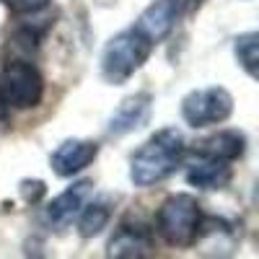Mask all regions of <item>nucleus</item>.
<instances>
[{
  "label": "nucleus",
  "mask_w": 259,
  "mask_h": 259,
  "mask_svg": "<svg viewBox=\"0 0 259 259\" xmlns=\"http://www.w3.org/2000/svg\"><path fill=\"white\" fill-rule=\"evenodd\" d=\"M106 259H153V241L148 231L138 226H122L106 246Z\"/></svg>",
  "instance_id": "9d476101"
},
{
  "label": "nucleus",
  "mask_w": 259,
  "mask_h": 259,
  "mask_svg": "<svg viewBox=\"0 0 259 259\" xmlns=\"http://www.w3.org/2000/svg\"><path fill=\"white\" fill-rule=\"evenodd\" d=\"M91 189H94V184L89 179H83V182L70 184L65 192H60L57 197L47 205V212H45L47 223L57 226V228L68 226L75 215L85 207V202H89V197H91Z\"/></svg>",
  "instance_id": "6e6552de"
},
{
  "label": "nucleus",
  "mask_w": 259,
  "mask_h": 259,
  "mask_svg": "<svg viewBox=\"0 0 259 259\" xmlns=\"http://www.w3.org/2000/svg\"><path fill=\"white\" fill-rule=\"evenodd\" d=\"M150 50H153V45L148 39H143L135 29L114 34L101 55L104 78L109 83H124L135 70H140L145 65V60L150 57Z\"/></svg>",
  "instance_id": "7ed1b4c3"
},
{
  "label": "nucleus",
  "mask_w": 259,
  "mask_h": 259,
  "mask_svg": "<svg viewBox=\"0 0 259 259\" xmlns=\"http://www.w3.org/2000/svg\"><path fill=\"white\" fill-rule=\"evenodd\" d=\"M182 156H184L182 133L174 127L161 130L135 150L133 161H130V179L135 187H153L174 174L177 166L182 163Z\"/></svg>",
  "instance_id": "f257e3e1"
},
{
  "label": "nucleus",
  "mask_w": 259,
  "mask_h": 259,
  "mask_svg": "<svg viewBox=\"0 0 259 259\" xmlns=\"http://www.w3.org/2000/svg\"><path fill=\"white\" fill-rule=\"evenodd\" d=\"M233 112V96L221 89V85H210V89H197L184 96L182 101V117L192 127H210L221 124Z\"/></svg>",
  "instance_id": "39448f33"
},
{
  "label": "nucleus",
  "mask_w": 259,
  "mask_h": 259,
  "mask_svg": "<svg viewBox=\"0 0 259 259\" xmlns=\"http://www.w3.org/2000/svg\"><path fill=\"white\" fill-rule=\"evenodd\" d=\"M244 145H246V138L236 130H221L210 138H202L197 145H194V153H200L202 158L207 161H236L241 153H244Z\"/></svg>",
  "instance_id": "9b49d317"
},
{
  "label": "nucleus",
  "mask_w": 259,
  "mask_h": 259,
  "mask_svg": "<svg viewBox=\"0 0 259 259\" xmlns=\"http://www.w3.org/2000/svg\"><path fill=\"white\" fill-rule=\"evenodd\" d=\"M202 207L192 194H171L156 212V228L161 239L171 246H194L202 226Z\"/></svg>",
  "instance_id": "f03ea898"
},
{
  "label": "nucleus",
  "mask_w": 259,
  "mask_h": 259,
  "mask_svg": "<svg viewBox=\"0 0 259 259\" xmlns=\"http://www.w3.org/2000/svg\"><path fill=\"white\" fill-rule=\"evenodd\" d=\"M3 3L16 13H36V11L45 8L50 0H3Z\"/></svg>",
  "instance_id": "2eb2a0df"
},
{
  "label": "nucleus",
  "mask_w": 259,
  "mask_h": 259,
  "mask_svg": "<svg viewBox=\"0 0 259 259\" xmlns=\"http://www.w3.org/2000/svg\"><path fill=\"white\" fill-rule=\"evenodd\" d=\"M99 156V145L94 140H65L52 153V171L57 177H73L85 166H91Z\"/></svg>",
  "instance_id": "1a4fd4ad"
},
{
  "label": "nucleus",
  "mask_w": 259,
  "mask_h": 259,
  "mask_svg": "<svg viewBox=\"0 0 259 259\" xmlns=\"http://www.w3.org/2000/svg\"><path fill=\"white\" fill-rule=\"evenodd\" d=\"M6 117H8V101H6L3 91H0V122H6Z\"/></svg>",
  "instance_id": "f3484780"
},
{
  "label": "nucleus",
  "mask_w": 259,
  "mask_h": 259,
  "mask_svg": "<svg viewBox=\"0 0 259 259\" xmlns=\"http://www.w3.org/2000/svg\"><path fill=\"white\" fill-rule=\"evenodd\" d=\"M187 182L200 189H223L231 182V166L223 161H202L187 171Z\"/></svg>",
  "instance_id": "f8f14e48"
},
{
  "label": "nucleus",
  "mask_w": 259,
  "mask_h": 259,
  "mask_svg": "<svg viewBox=\"0 0 259 259\" xmlns=\"http://www.w3.org/2000/svg\"><path fill=\"white\" fill-rule=\"evenodd\" d=\"M78 215H80L78 218V233L83 239H94V236H99L106 228V223H109L112 207L106 200H96V202H89Z\"/></svg>",
  "instance_id": "ddd939ff"
},
{
  "label": "nucleus",
  "mask_w": 259,
  "mask_h": 259,
  "mask_svg": "<svg viewBox=\"0 0 259 259\" xmlns=\"http://www.w3.org/2000/svg\"><path fill=\"white\" fill-rule=\"evenodd\" d=\"M0 91H3L8 106L31 109L45 96V78L31 62L13 60L0 73Z\"/></svg>",
  "instance_id": "20e7f679"
},
{
  "label": "nucleus",
  "mask_w": 259,
  "mask_h": 259,
  "mask_svg": "<svg viewBox=\"0 0 259 259\" xmlns=\"http://www.w3.org/2000/svg\"><path fill=\"white\" fill-rule=\"evenodd\" d=\"M21 194H24V200L26 202H39L41 200V194H45V182H21Z\"/></svg>",
  "instance_id": "dca6fc26"
},
{
  "label": "nucleus",
  "mask_w": 259,
  "mask_h": 259,
  "mask_svg": "<svg viewBox=\"0 0 259 259\" xmlns=\"http://www.w3.org/2000/svg\"><path fill=\"white\" fill-rule=\"evenodd\" d=\"M179 18V0H153L135 21V31L148 39L150 45H158L161 39H166L171 34Z\"/></svg>",
  "instance_id": "423d86ee"
},
{
  "label": "nucleus",
  "mask_w": 259,
  "mask_h": 259,
  "mask_svg": "<svg viewBox=\"0 0 259 259\" xmlns=\"http://www.w3.org/2000/svg\"><path fill=\"white\" fill-rule=\"evenodd\" d=\"M192 3H200V0H192Z\"/></svg>",
  "instance_id": "a211bd4d"
},
{
  "label": "nucleus",
  "mask_w": 259,
  "mask_h": 259,
  "mask_svg": "<svg viewBox=\"0 0 259 259\" xmlns=\"http://www.w3.org/2000/svg\"><path fill=\"white\" fill-rule=\"evenodd\" d=\"M233 52H236V60H239L241 68L251 78H256L259 75V34L256 31L239 34L233 39Z\"/></svg>",
  "instance_id": "4468645a"
},
{
  "label": "nucleus",
  "mask_w": 259,
  "mask_h": 259,
  "mask_svg": "<svg viewBox=\"0 0 259 259\" xmlns=\"http://www.w3.org/2000/svg\"><path fill=\"white\" fill-rule=\"evenodd\" d=\"M150 109H153V96L140 91V94H133L127 96L117 109L114 114L109 117V135H127V133H135L138 127H143L150 117Z\"/></svg>",
  "instance_id": "0eeeda50"
}]
</instances>
